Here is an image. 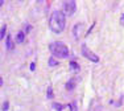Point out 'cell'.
I'll use <instances>...</instances> for the list:
<instances>
[{"label": "cell", "mask_w": 124, "mask_h": 111, "mask_svg": "<svg viewBox=\"0 0 124 111\" xmlns=\"http://www.w3.org/2000/svg\"><path fill=\"white\" fill-rule=\"evenodd\" d=\"M65 15L61 11H54L50 16L49 20V27L52 29L53 33H61L62 31L65 29V25H66V20H65Z\"/></svg>", "instance_id": "1"}, {"label": "cell", "mask_w": 124, "mask_h": 111, "mask_svg": "<svg viewBox=\"0 0 124 111\" xmlns=\"http://www.w3.org/2000/svg\"><path fill=\"white\" fill-rule=\"evenodd\" d=\"M49 49H50V52H52V54L57 58H67L69 57V49H67V46L61 41L52 42L49 45Z\"/></svg>", "instance_id": "2"}, {"label": "cell", "mask_w": 124, "mask_h": 111, "mask_svg": "<svg viewBox=\"0 0 124 111\" xmlns=\"http://www.w3.org/2000/svg\"><path fill=\"white\" fill-rule=\"evenodd\" d=\"M63 11L67 16H73L77 11L75 0H63Z\"/></svg>", "instance_id": "3"}, {"label": "cell", "mask_w": 124, "mask_h": 111, "mask_svg": "<svg viewBox=\"0 0 124 111\" xmlns=\"http://www.w3.org/2000/svg\"><path fill=\"white\" fill-rule=\"evenodd\" d=\"M82 56H83L85 58H87V60L93 61V62H98L99 61V57L94 53V52H91L86 45H82Z\"/></svg>", "instance_id": "4"}, {"label": "cell", "mask_w": 124, "mask_h": 111, "mask_svg": "<svg viewBox=\"0 0 124 111\" xmlns=\"http://www.w3.org/2000/svg\"><path fill=\"white\" fill-rule=\"evenodd\" d=\"M83 29H85V25L83 24H75L74 25V28H73V34H74V39L75 40L79 39V36L82 34Z\"/></svg>", "instance_id": "5"}, {"label": "cell", "mask_w": 124, "mask_h": 111, "mask_svg": "<svg viewBox=\"0 0 124 111\" xmlns=\"http://www.w3.org/2000/svg\"><path fill=\"white\" fill-rule=\"evenodd\" d=\"M5 48L8 49V50H12L15 48V44L12 41V37L11 36H7V39H5Z\"/></svg>", "instance_id": "6"}, {"label": "cell", "mask_w": 124, "mask_h": 111, "mask_svg": "<svg viewBox=\"0 0 124 111\" xmlns=\"http://www.w3.org/2000/svg\"><path fill=\"white\" fill-rule=\"evenodd\" d=\"M24 39H25V33L24 32H19V33L16 34V42L17 44H21V42H24Z\"/></svg>", "instance_id": "7"}, {"label": "cell", "mask_w": 124, "mask_h": 111, "mask_svg": "<svg viewBox=\"0 0 124 111\" xmlns=\"http://www.w3.org/2000/svg\"><path fill=\"white\" fill-rule=\"evenodd\" d=\"M69 66H70V70H71V71H74V73H78L79 71V65L75 62V61H71Z\"/></svg>", "instance_id": "8"}, {"label": "cell", "mask_w": 124, "mask_h": 111, "mask_svg": "<svg viewBox=\"0 0 124 111\" xmlns=\"http://www.w3.org/2000/svg\"><path fill=\"white\" fill-rule=\"evenodd\" d=\"M52 109L55 110V111H62V110H65V106H63V104H61V103H57V102H55V103L52 104Z\"/></svg>", "instance_id": "9"}, {"label": "cell", "mask_w": 124, "mask_h": 111, "mask_svg": "<svg viewBox=\"0 0 124 111\" xmlns=\"http://www.w3.org/2000/svg\"><path fill=\"white\" fill-rule=\"evenodd\" d=\"M49 66L50 68H55V66H58V61L54 58V56H52V57L49 58Z\"/></svg>", "instance_id": "10"}, {"label": "cell", "mask_w": 124, "mask_h": 111, "mask_svg": "<svg viewBox=\"0 0 124 111\" xmlns=\"http://www.w3.org/2000/svg\"><path fill=\"white\" fill-rule=\"evenodd\" d=\"M74 87H75V82H74V81H69V82L66 83V90H67V91L74 90Z\"/></svg>", "instance_id": "11"}, {"label": "cell", "mask_w": 124, "mask_h": 111, "mask_svg": "<svg viewBox=\"0 0 124 111\" xmlns=\"http://www.w3.org/2000/svg\"><path fill=\"white\" fill-rule=\"evenodd\" d=\"M53 97H54V95H53V89L49 86L48 90H46V98H48V99H53Z\"/></svg>", "instance_id": "12"}, {"label": "cell", "mask_w": 124, "mask_h": 111, "mask_svg": "<svg viewBox=\"0 0 124 111\" xmlns=\"http://www.w3.org/2000/svg\"><path fill=\"white\" fill-rule=\"evenodd\" d=\"M5 32H7V25H3V27H1V32H0V39H4V37H5Z\"/></svg>", "instance_id": "13"}, {"label": "cell", "mask_w": 124, "mask_h": 111, "mask_svg": "<svg viewBox=\"0 0 124 111\" xmlns=\"http://www.w3.org/2000/svg\"><path fill=\"white\" fill-rule=\"evenodd\" d=\"M8 107H9V103H8V102H4V103H3V109L1 110H8Z\"/></svg>", "instance_id": "14"}, {"label": "cell", "mask_w": 124, "mask_h": 111, "mask_svg": "<svg viewBox=\"0 0 124 111\" xmlns=\"http://www.w3.org/2000/svg\"><path fill=\"white\" fill-rule=\"evenodd\" d=\"M34 69H36V63L32 62V63H31V70H32V71H34Z\"/></svg>", "instance_id": "15"}, {"label": "cell", "mask_w": 124, "mask_h": 111, "mask_svg": "<svg viewBox=\"0 0 124 111\" xmlns=\"http://www.w3.org/2000/svg\"><path fill=\"white\" fill-rule=\"evenodd\" d=\"M4 4V0H0V5H3Z\"/></svg>", "instance_id": "16"}]
</instances>
